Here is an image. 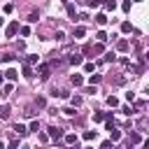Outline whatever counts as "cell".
Listing matches in <instances>:
<instances>
[{"label":"cell","mask_w":149,"mask_h":149,"mask_svg":"<svg viewBox=\"0 0 149 149\" xmlns=\"http://www.w3.org/2000/svg\"><path fill=\"white\" fill-rule=\"evenodd\" d=\"M37 72H40L42 79H49V74H51V65H47V63H37Z\"/></svg>","instance_id":"1"},{"label":"cell","mask_w":149,"mask_h":149,"mask_svg":"<svg viewBox=\"0 0 149 149\" xmlns=\"http://www.w3.org/2000/svg\"><path fill=\"white\" fill-rule=\"evenodd\" d=\"M19 28H21V26H19V21H12V23L7 26V30H5V35H7V37H14V35L19 33Z\"/></svg>","instance_id":"2"},{"label":"cell","mask_w":149,"mask_h":149,"mask_svg":"<svg viewBox=\"0 0 149 149\" xmlns=\"http://www.w3.org/2000/svg\"><path fill=\"white\" fill-rule=\"evenodd\" d=\"M49 137H51V140H63V128L51 126V128H49Z\"/></svg>","instance_id":"3"},{"label":"cell","mask_w":149,"mask_h":149,"mask_svg":"<svg viewBox=\"0 0 149 149\" xmlns=\"http://www.w3.org/2000/svg\"><path fill=\"white\" fill-rule=\"evenodd\" d=\"M14 133H16L19 137H26V135H28V126H23V123H14Z\"/></svg>","instance_id":"4"},{"label":"cell","mask_w":149,"mask_h":149,"mask_svg":"<svg viewBox=\"0 0 149 149\" xmlns=\"http://www.w3.org/2000/svg\"><path fill=\"white\" fill-rule=\"evenodd\" d=\"M70 84L79 88V86H84V77H81V74H72V77H70Z\"/></svg>","instance_id":"5"},{"label":"cell","mask_w":149,"mask_h":149,"mask_svg":"<svg viewBox=\"0 0 149 149\" xmlns=\"http://www.w3.org/2000/svg\"><path fill=\"white\" fill-rule=\"evenodd\" d=\"M93 21H95V23H98V26H105V23H107V14H105V12H98V14H95V19H93Z\"/></svg>","instance_id":"6"},{"label":"cell","mask_w":149,"mask_h":149,"mask_svg":"<svg viewBox=\"0 0 149 149\" xmlns=\"http://www.w3.org/2000/svg\"><path fill=\"white\" fill-rule=\"evenodd\" d=\"M84 35H86V28H84V26H77V28H74V33H72V37H74V40H81Z\"/></svg>","instance_id":"7"},{"label":"cell","mask_w":149,"mask_h":149,"mask_svg":"<svg viewBox=\"0 0 149 149\" xmlns=\"http://www.w3.org/2000/svg\"><path fill=\"white\" fill-rule=\"evenodd\" d=\"M2 74H5L9 81H16V79H19V72H16L14 68H9V70H7V72H2Z\"/></svg>","instance_id":"8"},{"label":"cell","mask_w":149,"mask_h":149,"mask_svg":"<svg viewBox=\"0 0 149 149\" xmlns=\"http://www.w3.org/2000/svg\"><path fill=\"white\" fill-rule=\"evenodd\" d=\"M63 140H65V144H77V135L74 133H63Z\"/></svg>","instance_id":"9"},{"label":"cell","mask_w":149,"mask_h":149,"mask_svg":"<svg viewBox=\"0 0 149 149\" xmlns=\"http://www.w3.org/2000/svg\"><path fill=\"white\" fill-rule=\"evenodd\" d=\"M102 7H105V12H114L116 9V0H102Z\"/></svg>","instance_id":"10"},{"label":"cell","mask_w":149,"mask_h":149,"mask_svg":"<svg viewBox=\"0 0 149 149\" xmlns=\"http://www.w3.org/2000/svg\"><path fill=\"white\" fill-rule=\"evenodd\" d=\"M81 61H84V58H81L79 54H72V56L68 58V63H70V65H81Z\"/></svg>","instance_id":"11"},{"label":"cell","mask_w":149,"mask_h":149,"mask_svg":"<svg viewBox=\"0 0 149 149\" xmlns=\"http://www.w3.org/2000/svg\"><path fill=\"white\" fill-rule=\"evenodd\" d=\"M81 102H84V100H81V95H72V98H70V107H74V109H77V107H81Z\"/></svg>","instance_id":"12"},{"label":"cell","mask_w":149,"mask_h":149,"mask_svg":"<svg viewBox=\"0 0 149 149\" xmlns=\"http://www.w3.org/2000/svg\"><path fill=\"white\" fill-rule=\"evenodd\" d=\"M109 140H112V142H119V140H121V130L109 128Z\"/></svg>","instance_id":"13"},{"label":"cell","mask_w":149,"mask_h":149,"mask_svg":"<svg viewBox=\"0 0 149 149\" xmlns=\"http://www.w3.org/2000/svg\"><path fill=\"white\" fill-rule=\"evenodd\" d=\"M81 137H84L86 142H91V140H95V137H98V133H95V130H84V135H81Z\"/></svg>","instance_id":"14"},{"label":"cell","mask_w":149,"mask_h":149,"mask_svg":"<svg viewBox=\"0 0 149 149\" xmlns=\"http://www.w3.org/2000/svg\"><path fill=\"white\" fill-rule=\"evenodd\" d=\"M133 30H135V28H133L130 21H123V23H121V33H133Z\"/></svg>","instance_id":"15"},{"label":"cell","mask_w":149,"mask_h":149,"mask_svg":"<svg viewBox=\"0 0 149 149\" xmlns=\"http://www.w3.org/2000/svg\"><path fill=\"white\" fill-rule=\"evenodd\" d=\"M128 47H130L128 40H119V42H116V49H119V51H128Z\"/></svg>","instance_id":"16"},{"label":"cell","mask_w":149,"mask_h":149,"mask_svg":"<svg viewBox=\"0 0 149 149\" xmlns=\"http://www.w3.org/2000/svg\"><path fill=\"white\" fill-rule=\"evenodd\" d=\"M102 51H105L102 42H98V44H93V47H91V54H102Z\"/></svg>","instance_id":"17"},{"label":"cell","mask_w":149,"mask_h":149,"mask_svg":"<svg viewBox=\"0 0 149 149\" xmlns=\"http://www.w3.org/2000/svg\"><path fill=\"white\" fill-rule=\"evenodd\" d=\"M35 63H40V58H37V54H30L26 58V65H35Z\"/></svg>","instance_id":"18"},{"label":"cell","mask_w":149,"mask_h":149,"mask_svg":"<svg viewBox=\"0 0 149 149\" xmlns=\"http://www.w3.org/2000/svg\"><path fill=\"white\" fill-rule=\"evenodd\" d=\"M114 61H116V54L114 51H107L105 54V63H114Z\"/></svg>","instance_id":"19"},{"label":"cell","mask_w":149,"mask_h":149,"mask_svg":"<svg viewBox=\"0 0 149 149\" xmlns=\"http://www.w3.org/2000/svg\"><path fill=\"white\" fill-rule=\"evenodd\" d=\"M93 121H95V123L105 121V112H93Z\"/></svg>","instance_id":"20"},{"label":"cell","mask_w":149,"mask_h":149,"mask_svg":"<svg viewBox=\"0 0 149 149\" xmlns=\"http://www.w3.org/2000/svg\"><path fill=\"white\" fill-rule=\"evenodd\" d=\"M30 130H33V133H37V130H40V121H37V119H35V121H30V126H28V133H30Z\"/></svg>","instance_id":"21"},{"label":"cell","mask_w":149,"mask_h":149,"mask_svg":"<svg viewBox=\"0 0 149 149\" xmlns=\"http://www.w3.org/2000/svg\"><path fill=\"white\" fill-rule=\"evenodd\" d=\"M0 119H9V107H7V105L0 107Z\"/></svg>","instance_id":"22"},{"label":"cell","mask_w":149,"mask_h":149,"mask_svg":"<svg viewBox=\"0 0 149 149\" xmlns=\"http://www.w3.org/2000/svg\"><path fill=\"white\" fill-rule=\"evenodd\" d=\"M130 7H133V0H123V2H121V9H123V12H130Z\"/></svg>","instance_id":"23"},{"label":"cell","mask_w":149,"mask_h":149,"mask_svg":"<svg viewBox=\"0 0 149 149\" xmlns=\"http://www.w3.org/2000/svg\"><path fill=\"white\" fill-rule=\"evenodd\" d=\"M95 37H98V42H107V33H105V30H98Z\"/></svg>","instance_id":"24"},{"label":"cell","mask_w":149,"mask_h":149,"mask_svg":"<svg viewBox=\"0 0 149 149\" xmlns=\"http://www.w3.org/2000/svg\"><path fill=\"white\" fill-rule=\"evenodd\" d=\"M23 77H33V65H23Z\"/></svg>","instance_id":"25"},{"label":"cell","mask_w":149,"mask_h":149,"mask_svg":"<svg viewBox=\"0 0 149 149\" xmlns=\"http://www.w3.org/2000/svg\"><path fill=\"white\" fill-rule=\"evenodd\" d=\"M100 79H102L100 74H91V77H88V84H91V86H95V84H98Z\"/></svg>","instance_id":"26"},{"label":"cell","mask_w":149,"mask_h":149,"mask_svg":"<svg viewBox=\"0 0 149 149\" xmlns=\"http://www.w3.org/2000/svg\"><path fill=\"white\" fill-rule=\"evenodd\" d=\"M107 105H109V107H119V98L109 95V98H107Z\"/></svg>","instance_id":"27"},{"label":"cell","mask_w":149,"mask_h":149,"mask_svg":"<svg viewBox=\"0 0 149 149\" xmlns=\"http://www.w3.org/2000/svg\"><path fill=\"white\" fill-rule=\"evenodd\" d=\"M130 142H133V144H140V142H142L140 133H130Z\"/></svg>","instance_id":"28"},{"label":"cell","mask_w":149,"mask_h":149,"mask_svg":"<svg viewBox=\"0 0 149 149\" xmlns=\"http://www.w3.org/2000/svg\"><path fill=\"white\" fill-rule=\"evenodd\" d=\"M65 5H68V14H70V16H72V21H74V16H77V9H74L70 2H65Z\"/></svg>","instance_id":"29"},{"label":"cell","mask_w":149,"mask_h":149,"mask_svg":"<svg viewBox=\"0 0 149 149\" xmlns=\"http://www.w3.org/2000/svg\"><path fill=\"white\" fill-rule=\"evenodd\" d=\"M12 91H14V86H12V84H5V86H2V95H9Z\"/></svg>","instance_id":"30"},{"label":"cell","mask_w":149,"mask_h":149,"mask_svg":"<svg viewBox=\"0 0 149 149\" xmlns=\"http://www.w3.org/2000/svg\"><path fill=\"white\" fill-rule=\"evenodd\" d=\"M19 33H21L23 37H28V35H30V28H28V26H21V28H19Z\"/></svg>","instance_id":"31"},{"label":"cell","mask_w":149,"mask_h":149,"mask_svg":"<svg viewBox=\"0 0 149 149\" xmlns=\"http://www.w3.org/2000/svg\"><path fill=\"white\" fill-rule=\"evenodd\" d=\"M65 116H74V107H65V109H61Z\"/></svg>","instance_id":"32"},{"label":"cell","mask_w":149,"mask_h":149,"mask_svg":"<svg viewBox=\"0 0 149 149\" xmlns=\"http://www.w3.org/2000/svg\"><path fill=\"white\" fill-rule=\"evenodd\" d=\"M112 144H114V142H112V140H105V142H102V144H100V149H114V147H112Z\"/></svg>","instance_id":"33"},{"label":"cell","mask_w":149,"mask_h":149,"mask_svg":"<svg viewBox=\"0 0 149 149\" xmlns=\"http://www.w3.org/2000/svg\"><path fill=\"white\" fill-rule=\"evenodd\" d=\"M93 70H95V63H86L84 65V72H93Z\"/></svg>","instance_id":"34"},{"label":"cell","mask_w":149,"mask_h":149,"mask_svg":"<svg viewBox=\"0 0 149 149\" xmlns=\"http://www.w3.org/2000/svg\"><path fill=\"white\" fill-rule=\"evenodd\" d=\"M121 112H123L126 116H130V114H133V107H128V105H123V107H121Z\"/></svg>","instance_id":"35"},{"label":"cell","mask_w":149,"mask_h":149,"mask_svg":"<svg viewBox=\"0 0 149 149\" xmlns=\"http://www.w3.org/2000/svg\"><path fill=\"white\" fill-rule=\"evenodd\" d=\"M37 19H40V14H37V12H33V14H30V16H28V21H30V23H35V21H37Z\"/></svg>","instance_id":"36"},{"label":"cell","mask_w":149,"mask_h":149,"mask_svg":"<svg viewBox=\"0 0 149 149\" xmlns=\"http://www.w3.org/2000/svg\"><path fill=\"white\" fill-rule=\"evenodd\" d=\"M35 105H37V107H44V105H47V100H44V98H42V95H40V98H37V100H35Z\"/></svg>","instance_id":"37"},{"label":"cell","mask_w":149,"mask_h":149,"mask_svg":"<svg viewBox=\"0 0 149 149\" xmlns=\"http://www.w3.org/2000/svg\"><path fill=\"white\" fill-rule=\"evenodd\" d=\"M102 0H88V7H100Z\"/></svg>","instance_id":"38"},{"label":"cell","mask_w":149,"mask_h":149,"mask_svg":"<svg viewBox=\"0 0 149 149\" xmlns=\"http://www.w3.org/2000/svg\"><path fill=\"white\" fill-rule=\"evenodd\" d=\"M16 147H19V140H12V142L7 144V149H16Z\"/></svg>","instance_id":"39"},{"label":"cell","mask_w":149,"mask_h":149,"mask_svg":"<svg viewBox=\"0 0 149 149\" xmlns=\"http://www.w3.org/2000/svg\"><path fill=\"white\" fill-rule=\"evenodd\" d=\"M56 40H65V33L63 30H56Z\"/></svg>","instance_id":"40"},{"label":"cell","mask_w":149,"mask_h":149,"mask_svg":"<svg viewBox=\"0 0 149 149\" xmlns=\"http://www.w3.org/2000/svg\"><path fill=\"white\" fill-rule=\"evenodd\" d=\"M126 100L128 102H135V93H126Z\"/></svg>","instance_id":"41"},{"label":"cell","mask_w":149,"mask_h":149,"mask_svg":"<svg viewBox=\"0 0 149 149\" xmlns=\"http://www.w3.org/2000/svg\"><path fill=\"white\" fill-rule=\"evenodd\" d=\"M2 26H5V19H2V16H0V28H2Z\"/></svg>","instance_id":"42"},{"label":"cell","mask_w":149,"mask_h":149,"mask_svg":"<svg viewBox=\"0 0 149 149\" xmlns=\"http://www.w3.org/2000/svg\"><path fill=\"white\" fill-rule=\"evenodd\" d=\"M2 81H5V74H2V72H0V84H2Z\"/></svg>","instance_id":"43"},{"label":"cell","mask_w":149,"mask_h":149,"mask_svg":"<svg viewBox=\"0 0 149 149\" xmlns=\"http://www.w3.org/2000/svg\"><path fill=\"white\" fill-rule=\"evenodd\" d=\"M70 149H79V147H77V144H70Z\"/></svg>","instance_id":"44"},{"label":"cell","mask_w":149,"mask_h":149,"mask_svg":"<svg viewBox=\"0 0 149 149\" xmlns=\"http://www.w3.org/2000/svg\"><path fill=\"white\" fill-rule=\"evenodd\" d=\"M21 149H30V147H28V144H23V147H21Z\"/></svg>","instance_id":"45"},{"label":"cell","mask_w":149,"mask_h":149,"mask_svg":"<svg viewBox=\"0 0 149 149\" xmlns=\"http://www.w3.org/2000/svg\"><path fill=\"white\" fill-rule=\"evenodd\" d=\"M0 149H5V144H2V142H0Z\"/></svg>","instance_id":"46"},{"label":"cell","mask_w":149,"mask_h":149,"mask_svg":"<svg viewBox=\"0 0 149 149\" xmlns=\"http://www.w3.org/2000/svg\"><path fill=\"white\" fill-rule=\"evenodd\" d=\"M135 2H144V0H135Z\"/></svg>","instance_id":"47"}]
</instances>
